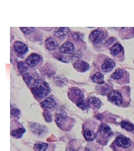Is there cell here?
I'll return each instance as SVG.
<instances>
[{
  "instance_id": "obj_11",
  "label": "cell",
  "mask_w": 134,
  "mask_h": 151,
  "mask_svg": "<svg viewBox=\"0 0 134 151\" xmlns=\"http://www.w3.org/2000/svg\"><path fill=\"white\" fill-rule=\"evenodd\" d=\"M100 133L102 138L106 139L113 134L112 130L107 124H102L100 127Z\"/></svg>"
},
{
  "instance_id": "obj_8",
  "label": "cell",
  "mask_w": 134,
  "mask_h": 151,
  "mask_svg": "<svg viewBox=\"0 0 134 151\" xmlns=\"http://www.w3.org/2000/svg\"><path fill=\"white\" fill-rule=\"evenodd\" d=\"M73 67L75 70L80 73L86 72L90 69V65L84 60H78L73 63Z\"/></svg>"
},
{
  "instance_id": "obj_19",
  "label": "cell",
  "mask_w": 134,
  "mask_h": 151,
  "mask_svg": "<svg viewBox=\"0 0 134 151\" xmlns=\"http://www.w3.org/2000/svg\"><path fill=\"white\" fill-rule=\"evenodd\" d=\"M84 135L86 140L88 141L94 140L96 137V134L95 133V132H93V131L90 130H86L85 132Z\"/></svg>"
},
{
  "instance_id": "obj_24",
  "label": "cell",
  "mask_w": 134,
  "mask_h": 151,
  "mask_svg": "<svg viewBox=\"0 0 134 151\" xmlns=\"http://www.w3.org/2000/svg\"><path fill=\"white\" fill-rule=\"evenodd\" d=\"M121 127L127 130L128 131L132 132L134 130V125L133 124L128 122H125L123 121L121 123Z\"/></svg>"
},
{
  "instance_id": "obj_29",
  "label": "cell",
  "mask_w": 134,
  "mask_h": 151,
  "mask_svg": "<svg viewBox=\"0 0 134 151\" xmlns=\"http://www.w3.org/2000/svg\"><path fill=\"white\" fill-rule=\"evenodd\" d=\"M44 116L47 122H51L52 121V116L51 114L48 111L44 112Z\"/></svg>"
},
{
  "instance_id": "obj_25",
  "label": "cell",
  "mask_w": 134,
  "mask_h": 151,
  "mask_svg": "<svg viewBox=\"0 0 134 151\" xmlns=\"http://www.w3.org/2000/svg\"><path fill=\"white\" fill-rule=\"evenodd\" d=\"M25 132V130L24 128H19L18 129L15 130L11 132V135L13 137H15L16 138H21L23 134Z\"/></svg>"
},
{
  "instance_id": "obj_30",
  "label": "cell",
  "mask_w": 134,
  "mask_h": 151,
  "mask_svg": "<svg viewBox=\"0 0 134 151\" xmlns=\"http://www.w3.org/2000/svg\"><path fill=\"white\" fill-rule=\"evenodd\" d=\"M20 114V111L16 109H11V116H16Z\"/></svg>"
},
{
  "instance_id": "obj_13",
  "label": "cell",
  "mask_w": 134,
  "mask_h": 151,
  "mask_svg": "<svg viewBox=\"0 0 134 151\" xmlns=\"http://www.w3.org/2000/svg\"><path fill=\"white\" fill-rule=\"evenodd\" d=\"M115 66V62L111 58L106 59L102 65V70L106 72H109L113 70Z\"/></svg>"
},
{
  "instance_id": "obj_1",
  "label": "cell",
  "mask_w": 134,
  "mask_h": 151,
  "mask_svg": "<svg viewBox=\"0 0 134 151\" xmlns=\"http://www.w3.org/2000/svg\"><path fill=\"white\" fill-rule=\"evenodd\" d=\"M31 90L32 93L39 99L46 97L50 92V88L48 83L42 79H37L32 83Z\"/></svg>"
},
{
  "instance_id": "obj_32",
  "label": "cell",
  "mask_w": 134,
  "mask_h": 151,
  "mask_svg": "<svg viewBox=\"0 0 134 151\" xmlns=\"http://www.w3.org/2000/svg\"><path fill=\"white\" fill-rule=\"evenodd\" d=\"M113 41H114V39H113V38H110V39H109L107 40L106 44H108V45H110V44L113 43Z\"/></svg>"
},
{
  "instance_id": "obj_15",
  "label": "cell",
  "mask_w": 134,
  "mask_h": 151,
  "mask_svg": "<svg viewBox=\"0 0 134 151\" xmlns=\"http://www.w3.org/2000/svg\"><path fill=\"white\" fill-rule=\"evenodd\" d=\"M42 105L43 108L46 109H52L56 106L57 104L54 99L52 97H48L43 101L42 103Z\"/></svg>"
},
{
  "instance_id": "obj_5",
  "label": "cell",
  "mask_w": 134,
  "mask_h": 151,
  "mask_svg": "<svg viewBox=\"0 0 134 151\" xmlns=\"http://www.w3.org/2000/svg\"><path fill=\"white\" fill-rule=\"evenodd\" d=\"M56 123L58 124L60 128L64 129L65 128L67 127V125L70 124L72 122L71 119H69L68 116L65 115L60 114L57 115L56 116Z\"/></svg>"
},
{
  "instance_id": "obj_27",
  "label": "cell",
  "mask_w": 134,
  "mask_h": 151,
  "mask_svg": "<svg viewBox=\"0 0 134 151\" xmlns=\"http://www.w3.org/2000/svg\"><path fill=\"white\" fill-rule=\"evenodd\" d=\"M72 38L75 40H81L84 38V35L80 32H75L72 34Z\"/></svg>"
},
{
  "instance_id": "obj_16",
  "label": "cell",
  "mask_w": 134,
  "mask_h": 151,
  "mask_svg": "<svg viewBox=\"0 0 134 151\" xmlns=\"http://www.w3.org/2000/svg\"><path fill=\"white\" fill-rule=\"evenodd\" d=\"M91 80L95 83L98 84H103L105 82L104 76L100 72H97L95 74H94L92 76Z\"/></svg>"
},
{
  "instance_id": "obj_4",
  "label": "cell",
  "mask_w": 134,
  "mask_h": 151,
  "mask_svg": "<svg viewBox=\"0 0 134 151\" xmlns=\"http://www.w3.org/2000/svg\"><path fill=\"white\" fill-rule=\"evenodd\" d=\"M108 100L117 105H121L123 103V97L120 92L118 91H113L108 95Z\"/></svg>"
},
{
  "instance_id": "obj_17",
  "label": "cell",
  "mask_w": 134,
  "mask_h": 151,
  "mask_svg": "<svg viewBox=\"0 0 134 151\" xmlns=\"http://www.w3.org/2000/svg\"><path fill=\"white\" fill-rule=\"evenodd\" d=\"M123 49V48L120 44H115L111 48V53L113 56H116L121 52Z\"/></svg>"
},
{
  "instance_id": "obj_6",
  "label": "cell",
  "mask_w": 134,
  "mask_h": 151,
  "mask_svg": "<svg viewBox=\"0 0 134 151\" xmlns=\"http://www.w3.org/2000/svg\"><path fill=\"white\" fill-rule=\"evenodd\" d=\"M115 143L116 145V146L125 149L129 148L131 145V142L130 139L123 135L118 136L115 140Z\"/></svg>"
},
{
  "instance_id": "obj_23",
  "label": "cell",
  "mask_w": 134,
  "mask_h": 151,
  "mask_svg": "<svg viewBox=\"0 0 134 151\" xmlns=\"http://www.w3.org/2000/svg\"><path fill=\"white\" fill-rule=\"evenodd\" d=\"M23 78L24 80L25 81V82L28 85H32L35 80H34V77L31 74L29 73H25L23 75Z\"/></svg>"
},
{
  "instance_id": "obj_12",
  "label": "cell",
  "mask_w": 134,
  "mask_h": 151,
  "mask_svg": "<svg viewBox=\"0 0 134 151\" xmlns=\"http://www.w3.org/2000/svg\"><path fill=\"white\" fill-rule=\"evenodd\" d=\"M70 32V30L68 27H58L55 30L54 34L57 38L63 39L69 34Z\"/></svg>"
},
{
  "instance_id": "obj_2",
  "label": "cell",
  "mask_w": 134,
  "mask_h": 151,
  "mask_svg": "<svg viewBox=\"0 0 134 151\" xmlns=\"http://www.w3.org/2000/svg\"><path fill=\"white\" fill-rule=\"evenodd\" d=\"M68 97L77 105L85 101L83 93L77 87L70 88L68 90Z\"/></svg>"
},
{
  "instance_id": "obj_18",
  "label": "cell",
  "mask_w": 134,
  "mask_h": 151,
  "mask_svg": "<svg viewBox=\"0 0 134 151\" xmlns=\"http://www.w3.org/2000/svg\"><path fill=\"white\" fill-rule=\"evenodd\" d=\"M88 102L90 103L92 105L97 108H100L102 105V103L100 99L96 97H90L88 99Z\"/></svg>"
},
{
  "instance_id": "obj_21",
  "label": "cell",
  "mask_w": 134,
  "mask_h": 151,
  "mask_svg": "<svg viewBox=\"0 0 134 151\" xmlns=\"http://www.w3.org/2000/svg\"><path fill=\"white\" fill-rule=\"evenodd\" d=\"M44 129L45 128L44 127L38 124H32V131L38 134H41L44 131Z\"/></svg>"
},
{
  "instance_id": "obj_26",
  "label": "cell",
  "mask_w": 134,
  "mask_h": 151,
  "mask_svg": "<svg viewBox=\"0 0 134 151\" xmlns=\"http://www.w3.org/2000/svg\"><path fill=\"white\" fill-rule=\"evenodd\" d=\"M48 147V145L44 143H38L35 146V150L36 151H45Z\"/></svg>"
},
{
  "instance_id": "obj_20",
  "label": "cell",
  "mask_w": 134,
  "mask_h": 151,
  "mask_svg": "<svg viewBox=\"0 0 134 151\" xmlns=\"http://www.w3.org/2000/svg\"><path fill=\"white\" fill-rule=\"evenodd\" d=\"M124 73V70L121 69H118L113 73L111 77L114 80H120L123 77Z\"/></svg>"
},
{
  "instance_id": "obj_14",
  "label": "cell",
  "mask_w": 134,
  "mask_h": 151,
  "mask_svg": "<svg viewBox=\"0 0 134 151\" xmlns=\"http://www.w3.org/2000/svg\"><path fill=\"white\" fill-rule=\"evenodd\" d=\"M46 48L49 50H55L58 47V44L57 42L52 37L47 38L45 42Z\"/></svg>"
},
{
  "instance_id": "obj_10",
  "label": "cell",
  "mask_w": 134,
  "mask_h": 151,
  "mask_svg": "<svg viewBox=\"0 0 134 151\" xmlns=\"http://www.w3.org/2000/svg\"><path fill=\"white\" fill-rule=\"evenodd\" d=\"M41 57L37 53H32L28 56L25 62L27 65L30 67H34L38 65V63L40 60Z\"/></svg>"
},
{
  "instance_id": "obj_7",
  "label": "cell",
  "mask_w": 134,
  "mask_h": 151,
  "mask_svg": "<svg viewBox=\"0 0 134 151\" xmlns=\"http://www.w3.org/2000/svg\"><path fill=\"white\" fill-rule=\"evenodd\" d=\"M75 46L70 42L63 44L59 49V52L63 54H72L75 51Z\"/></svg>"
},
{
  "instance_id": "obj_28",
  "label": "cell",
  "mask_w": 134,
  "mask_h": 151,
  "mask_svg": "<svg viewBox=\"0 0 134 151\" xmlns=\"http://www.w3.org/2000/svg\"><path fill=\"white\" fill-rule=\"evenodd\" d=\"M22 32L25 34L26 35H29L34 32V27H20Z\"/></svg>"
},
{
  "instance_id": "obj_9",
  "label": "cell",
  "mask_w": 134,
  "mask_h": 151,
  "mask_svg": "<svg viewBox=\"0 0 134 151\" xmlns=\"http://www.w3.org/2000/svg\"><path fill=\"white\" fill-rule=\"evenodd\" d=\"M14 48L16 53L20 55L26 54L29 50V49L27 45L19 41H17L14 43Z\"/></svg>"
},
{
  "instance_id": "obj_31",
  "label": "cell",
  "mask_w": 134,
  "mask_h": 151,
  "mask_svg": "<svg viewBox=\"0 0 134 151\" xmlns=\"http://www.w3.org/2000/svg\"><path fill=\"white\" fill-rule=\"evenodd\" d=\"M57 82H56V83L58 84V85H63V83H64V81H65L64 80H63L62 78L60 79L59 77H58L57 79Z\"/></svg>"
},
{
  "instance_id": "obj_22",
  "label": "cell",
  "mask_w": 134,
  "mask_h": 151,
  "mask_svg": "<svg viewBox=\"0 0 134 151\" xmlns=\"http://www.w3.org/2000/svg\"><path fill=\"white\" fill-rule=\"evenodd\" d=\"M29 65H27L26 62H20L17 64V68L22 73H25L27 70L29 69Z\"/></svg>"
},
{
  "instance_id": "obj_3",
  "label": "cell",
  "mask_w": 134,
  "mask_h": 151,
  "mask_svg": "<svg viewBox=\"0 0 134 151\" xmlns=\"http://www.w3.org/2000/svg\"><path fill=\"white\" fill-rule=\"evenodd\" d=\"M105 38V34L100 30H95L92 32L89 36V39L92 43L98 44L102 42Z\"/></svg>"
}]
</instances>
